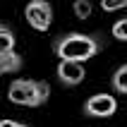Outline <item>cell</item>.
Listing matches in <instances>:
<instances>
[{
    "instance_id": "obj_1",
    "label": "cell",
    "mask_w": 127,
    "mask_h": 127,
    "mask_svg": "<svg viewBox=\"0 0 127 127\" xmlns=\"http://www.w3.org/2000/svg\"><path fill=\"white\" fill-rule=\"evenodd\" d=\"M101 48H103V41H101V36H94V34L70 31V34H60L53 38V53L60 58V63L84 65L96 53H101Z\"/></svg>"
},
{
    "instance_id": "obj_2",
    "label": "cell",
    "mask_w": 127,
    "mask_h": 127,
    "mask_svg": "<svg viewBox=\"0 0 127 127\" xmlns=\"http://www.w3.org/2000/svg\"><path fill=\"white\" fill-rule=\"evenodd\" d=\"M50 96V84L41 79H14L7 89V98L17 106L38 108L43 106Z\"/></svg>"
},
{
    "instance_id": "obj_3",
    "label": "cell",
    "mask_w": 127,
    "mask_h": 127,
    "mask_svg": "<svg viewBox=\"0 0 127 127\" xmlns=\"http://www.w3.org/2000/svg\"><path fill=\"white\" fill-rule=\"evenodd\" d=\"M24 17L36 31H48L53 24V5L46 0H31L24 7Z\"/></svg>"
},
{
    "instance_id": "obj_4",
    "label": "cell",
    "mask_w": 127,
    "mask_h": 127,
    "mask_svg": "<svg viewBox=\"0 0 127 127\" xmlns=\"http://www.w3.org/2000/svg\"><path fill=\"white\" fill-rule=\"evenodd\" d=\"M115 110H118V101L110 94H94L82 106V113L86 118H110L115 115Z\"/></svg>"
},
{
    "instance_id": "obj_5",
    "label": "cell",
    "mask_w": 127,
    "mask_h": 127,
    "mask_svg": "<svg viewBox=\"0 0 127 127\" xmlns=\"http://www.w3.org/2000/svg\"><path fill=\"white\" fill-rule=\"evenodd\" d=\"M55 74L63 86H77L84 82L86 70H84V65H79V63H58Z\"/></svg>"
},
{
    "instance_id": "obj_6",
    "label": "cell",
    "mask_w": 127,
    "mask_h": 127,
    "mask_svg": "<svg viewBox=\"0 0 127 127\" xmlns=\"http://www.w3.org/2000/svg\"><path fill=\"white\" fill-rule=\"evenodd\" d=\"M24 67V58L17 53V50H10V53H0V77L2 74H14Z\"/></svg>"
},
{
    "instance_id": "obj_7",
    "label": "cell",
    "mask_w": 127,
    "mask_h": 127,
    "mask_svg": "<svg viewBox=\"0 0 127 127\" xmlns=\"http://www.w3.org/2000/svg\"><path fill=\"white\" fill-rule=\"evenodd\" d=\"M110 84H113V91H115V94L127 96V63H125V65H120V67L113 72V77H110Z\"/></svg>"
},
{
    "instance_id": "obj_8",
    "label": "cell",
    "mask_w": 127,
    "mask_h": 127,
    "mask_svg": "<svg viewBox=\"0 0 127 127\" xmlns=\"http://www.w3.org/2000/svg\"><path fill=\"white\" fill-rule=\"evenodd\" d=\"M14 43H17L14 31L7 27V24H0V53H10V50H14Z\"/></svg>"
},
{
    "instance_id": "obj_9",
    "label": "cell",
    "mask_w": 127,
    "mask_h": 127,
    "mask_svg": "<svg viewBox=\"0 0 127 127\" xmlns=\"http://www.w3.org/2000/svg\"><path fill=\"white\" fill-rule=\"evenodd\" d=\"M72 12H74L77 19H89L91 12H94L91 0H74V2H72Z\"/></svg>"
},
{
    "instance_id": "obj_10",
    "label": "cell",
    "mask_w": 127,
    "mask_h": 127,
    "mask_svg": "<svg viewBox=\"0 0 127 127\" xmlns=\"http://www.w3.org/2000/svg\"><path fill=\"white\" fill-rule=\"evenodd\" d=\"M110 34H113V38H118V41H127V17L115 22L113 27H110Z\"/></svg>"
},
{
    "instance_id": "obj_11",
    "label": "cell",
    "mask_w": 127,
    "mask_h": 127,
    "mask_svg": "<svg viewBox=\"0 0 127 127\" xmlns=\"http://www.w3.org/2000/svg\"><path fill=\"white\" fill-rule=\"evenodd\" d=\"M122 7H127V0H103L101 2L103 12H115V10H122Z\"/></svg>"
},
{
    "instance_id": "obj_12",
    "label": "cell",
    "mask_w": 127,
    "mask_h": 127,
    "mask_svg": "<svg viewBox=\"0 0 127 127\" xmlns=\"http://www.w3.org/2000/svg\"><path fill=\"white\" fill-rule=\"evenodd\" d=\"M12 127H29V125H22V122H14Z\"/></svg>"
}]
</instances>
